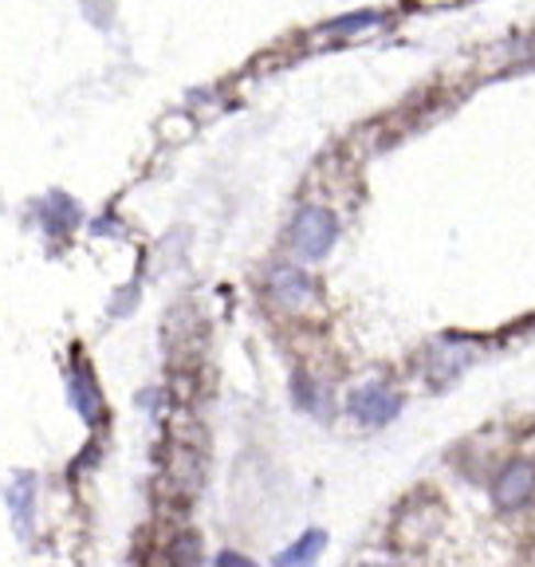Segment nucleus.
<instances>
[{"mask_svg": "<svg viewBox=\"0 0 535 567\" xmlns=\"http://www.w3.org/2000/svg\"><path fill=\"white\" fill-rule=\"evenodd\" d=\"M291 398H296V407L308 410V414H320L327 418V394H323V382L308 375H291Z\"/></svg>", "mask_w": 535, "mask_h": 567, "instance_id": "9d476101", "label": "nucleus"}, {"mask_svg": "<svg viewBox=\"0 0 535 567\" xmlns=\"http://www.w3.org/2000/svg\"><path fill=\"white\" fill-rule=\"evenodd\" d=\"M91 233H99V236H103V233H114V236H123L126 229H119V221H114V218H99V221H94V225H91Z\"/></svg>", "mask_w": 535, "mask_h": 567, "instance_id": "ddd939ff", "label": "nucleus"}, {"mask_svg": "<svg viewBox=\"0 0 535 567\" xmlns=\"http://www.w3.org/2000/svg\"><path fill=\"white\" fill-rule=\"evenodd\" d=\"M382 12L378 9H367V12H350V16H338V20H331L327 24V32H347V36H355V32H363V29H375V24H382Z\"/></svg>", "mask_w": 535, "mask_h": 567, "instance_id": "9b49d317", "label": "nucleus"}, {"mask_svg": "<svg viewBox=\"0 0 535 567\" xmlns=\"http://www.w3.org/2000/svg\"><path fill=\"white\" fill-rule=\"evenodd\" d=\"M4 501H9V516L12 529L20 540L32 536V516H36V472H16L4 489Z\"/></svg>", "mask_w": 535, "mask_h": 567, "instance_id": "423d86ee", "label": "nucleus"}, {"mask_svg": "<svg viewBox=\"0 0 535 567\" xmlns=\"http://www.w3.org/2000/svg\"><path fill=\"white\" fill-rule=\"evenodd\" d=\"M216 564H229V567H248V564H253V559H248V556H236V552H221V556H216Z\"/></svg>", "mask_w": 535, "mask_h": 567, "instance_id": "4468645a", "label": "nucleus"}, {"mask_svg": "<svg viewBox=\"0 0 535 567\" xmlns=\"http://www.w3.org/2000/svg\"><path fill=\"white\" fill-rule=\"evenodd\" d=\"M323 548H327V532L323 529H311V532H303L291 548H283L280 556L272 559L276 567H283V564H315V559L323 556Z\"/></svg>", "mask_w": 535, "mask_h": 567, "instance_id": "1a4fd4ad", "label": "nucleus"}, {"mask_svg": "<svg viewBox=\"0 0 535 567\" xmlns=\"http://www.w3.org/2000/svg\"><path fill=\"white\" fill-rule=\"evenodd\" d=\"M347 414L355 418L358 425L378 430V425H390L402 414V394L390 390L386 382H363V387H355L347 394Z\"/></svg>", "mask_w": 535, "mask_h": 567, "instance_id": "f03ea898", "label": "nucleus"}, {"mask_svg": "<svg viewBox=\"0 0 535 567\" xmlns=\"http://www.w3.org/2000/svg\"><path fill=\"white\" fill-rule=\"evenodd\" d=\"M32 213L40 218V225L47 229V233H67V229L79 225V205L67 193H47V198H40L36 205H32Z\"/></svg>", "mask_w": 535, "mask_h": 567, "instance_id": "0eeeda50", "label": "nucleus"}, {"mask_svg": "<svg viewBox=\"0 0 535 567\" xmlns=\"http://www.w3.org/2000/svg\"><path fill=\"white\" fill-rule=\"evenodd\" d=\"M532 497H535V462H524V457L508 462L504 469L497 472L492 501H497L504 512H516V509H524Z\"/></svg>", "mask_w": 535, "mask_h": 567, "instance_id": "20e7f679", "label": "nucleus"}, {"mask_svg": "<svg viewBox=\"0 0 535 567\" xmlns=\"http://www.w3.org/2000/svg\"><path fill=\"white\" fill-rule=\"evenodd\" d=\"M169 559H174V564H201V552H198V536H181L178 540V548L169 552Z\"/></svg>", "mask_w": 535, "mask_h": 567, "instance_id": "f8f14e48", "label": "nucleus"}, {"mask_svg": "<svg viewBox=\"0 0 535 567\" xmlns=\"http://www.w3.org/2000/svg\"><path fill=\"white\" fill-rule=\"evenodd\" d=\"M268 296L280 303L283 312H308L311 303L320 300V284L311 280L303 268L280 265L272 276H268Z\"/></svg>", "mask_w": 535, "mask_h": 567, "instance_id": "7ed1b4c3", "label": "nucleus"}, {"mask_svg": "<svg viewBox=\"0 0 535 567\" xmlns=\"http://www.w3.org/2000/svg\"><path fill=\"white\" fill-rule=\"evenodd\" d=\"M67 402H71V410H76L83 422H99L103 418V398H99V382H94V370L87 359H71V367H67Z\"/></svg>", "mask_w": 535, "mask_h": 567, "instance_id": "39448f33", "label": "nucleus"}, {"mask_svg": "<svg viewBox=\"0 0 535 567\" xmlns=\"http://www.w3.org/2000/svg\"><path fill=\"white\" fill-rule=\"evenodd\" d=\"M472 359H477V343H469V340H445L442 347L433 351V378L449 382V378H457Z\"/></svg>", "mask_w": 535, "mask_h": 567, "instance_id": "6e6552de", "label": "nucleus"}, {"mask_svg": "<svg viewBox=\"0 0 535 567\" xmlns=\"http://www.w3.org/2000/svg\"><path fill=\"white\" fill-rule=\"evenodd\" d=\"M288 245L300 260H323L338 245V218L327 205H303L288 225Z\"/></svg>", "mask_w": 535, "mask_h": 567, "instance_id": "f257e3e1", "label": "nucleus"}]
</instances>
